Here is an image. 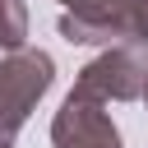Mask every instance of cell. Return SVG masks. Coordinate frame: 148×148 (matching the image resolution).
<instances>
[{"mask_svg": "<svg viewBox=\"0 0 148 148\" xmlns=\"http://www.w3.org/2000/svg\"><path fill=\"white\" fill-rule=\"evenodd\" d=\"M51 83H56V60L37 46L9 51L0 60V148H14L23 120L46 97Z\"/></svg>", "mask_w": 148, "mask_h": 148, "instance_id": "6da1fadb", "label": "cell"}, {"mask_svg": "<svg viewBox=\"0 0 148 148\" xmlns=\"http://www.w3.org/2000/svg\"><path fill=\"white\" fill-rule=\"evenodd\" d=\"M143 88H148V46H139V42L102 51L74 79V92L97 97V102H134V97H143Z\"/></svg>", "mask_w": 148, "mask_h": 148, "instance_id": "7a4b0ae2", "label": "cell"}, {"mask_svg": "<svg viewBox=\"0 0 148 148\" xmlns=\"http://www.w3.org/2000/svg\"><path fill=\"white\" fill-rule=\"evenodd\" d=\"M51 143L56 148H120V130L106 116V102L69 92L51 120Z\"/></svg>", "mask_w": 148, "mask_h": 148, "instance_id": "3957f363", "label": "cell"}, {"mask_svg": "<svg viewBox=\"0 0 148 148\" xmlns=\"http://www.w3.org/2000/svg\"><path fill=\"white\" fill-rule=\"evenodd\" d=\"M23 37H28V9L23 0H0V51H23Z\"/></svg>", "mask_w": 148, "mask_h": 148, "instance_id": "277c9868", "label": "cell"}, {"mask_svg": "<svg viewBox=\"0 0 148 148\" xmlns=\"http://www.w3.org/2000/svg\"><path fill=\"white\" fill-rule=\"evenodd\" d=\"M60 5L74 18H116V14L130 9V0H60Z\"/></svg>", "mask_w": 148, "mask_h": 148, "instance_id": "5b68a950", "label": "cell"}, {"mask_svg": "<svg viewBox=\"0 0 148 148\" xmlns=\"http://www.w3.org/2000/svg\"><path fill=\"white\" fill-rule=\"evenodd\" d=\"M130 28H134V42L148 46V0H130Z\"/></svg>", "mask_w": 148, "mask_h": 148, "instance_id": "8992f818", "label": "cell"}, {"mask_svg": "<svg viewBox=\"0 0 148 148\" xmlns=\"http://www.w3.org/2000/svg\"><path fill=\"white\" fill-rule=\"evenodd\" d=\"M143 102H148V88H143Z\"/></svg>", "mask_w": 148, "mask_h": 148, "instance_id": "52a82bcc", "label": "cell"}]
</instances>
